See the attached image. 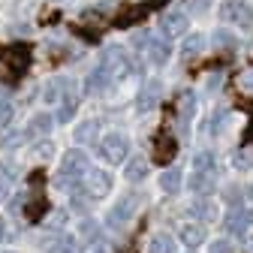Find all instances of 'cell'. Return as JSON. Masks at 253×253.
Listing matches in <instances>:
<instances>
[{"label":"cell","instance_id":"19","mask_svg":"<svg viewBox=\"0 0 253 253\" xmlns=\"http://www.w3.org/2000/svg\"><path fill=\"white\" fill-rule=\"evenodd\" d=\"M175 154H178V142L172 139V136H163L160 142H157V151H154V157L160 163H169V160H175Z\"/></svg>","mask_w":253,"mask_h":253},{"label":"cell","instance_id":"14","mask_svg":"<svg viewBox=\"0 0 253 253\" xmlns=\"http://www.w3.org/2000/svg\"><path fill=\"white\" fill-rule=\"evenodd\" d=\"M124 163H126V169H124V178L126 181L139 184V181L148 178V160H145V157H133V160H124Z\"/></svg>","mask_w":253,"mask_h":253},{"label":"cell","instance_id":"18","mask_svg":"<svg viewBox=\"0 0 253 253\" xmlns=\"http://www.w3.org/2000/svg\"><path fill=\"white\" fill-rule=\"evenodd\" d=\"M51 124H54L51 115H45V112L34 115V118H30V124H27V136H45L51 130Z\"/></svg>","mask_w":253,"mask_h":253},{"label":"cell","instance_id":"3","mask_svg":"<svg viewBox=\"0 0 253 253\" xmlns=\"http://www.w3.org/2000/svg\"><path fill=\"white\" fill-rule=\"evenodd\" d=\"M133 42L142 45V54L154 63V67H163V63L169 60V54H172L169 40H166V37H154V34H148V30H145V34L139 30V34L133 37Z\"/></svg>","mask_w":253,"mask_h":253},{"label":"cell","instance_id":"1","mask_svg":"<svg viewBox=\"0 0 253 253\" xmlns=\"http://www.w3.org/2000/svg\"><path fill=\"white\" fill-rule=\"evenodd\" d=\"M79 84L73 82V79H51L48 84H45V103H51V106H60V121H67V118H73V112H76V106H79Z\"/></svg>","mask_w":253,"mask_h":253},{"label":"cell","instance_id":"9","mask_svg":"<svg viewBox=\"0 0 253 253\" xmlns=\"http://www.w3.org/2000/svg\"><path fill=\"white\" fill-rule=\"evenodd\" d=\"M163 97V82L160 79H148L139 90V100H136V112H151Z\"/></svg>","mask_w":253,"mask_h":253},{"label":"cell","instance_id":"2","mask_svg":"<svg viewBox=\"0 0 253 253\" xmlns=\"http://www.w3.org/2000/svg\"><path fill=\"white\" fill-rule=\"evenodd\" d=\"M87 172V154L82 151V148H70L67 154L60 157V172H57V178H60V184H79L82 181V175Z\"/></svg>","mask_w":253,"mask_h":253},{"label":"cell","instance_id":"10","mask_svg":"<svg viewBox=\"0 0 253 253\" xmlns=\"http://www.w3.org/2000/svg\"><path fill=\"white\" fill-rule=\"evenodd\" d=\"M187 27H190V18H187V12H181V9H172V12H166V15H163V37H166V40L184 37V34H187Z\"/></svg>","mask_w":253,"mask_h":253},{"label":"cell","instance_id":"8","mask_svg":"<svg viewBox=\"0 0 253 253\" xmlns=\"http://www.w3.org/2000/svg\"><path fill=\"white\" fill-rule=\"evenodd\" d=\"M100 60L109 67L112 79H124V76H130V70H133L130 57H126V51H124L121 45H109V48L103 51V57H100Z\"/></svg>","mask_w":253,"mask_h":253},{"label":"cell","instance_id":"25","mask_svg":"<svg viewBox=\"0 0 253 253\" xmlns=\"http://www.w3.org/2000/svg\"><path fill=\"white\" fill-rule=\"evenodd\" d=\"M196 112V100H193V93H181V124L187 126V118Z\"/></svg>","mask_w":253,"mask_h":253},{"label":"cell","instance_id":"27","mask_svg":"<svg viewBox=\"0 0 253 253\" xmlns=\"http://www.w3.org/2000/svg\"><path fill=\"white\" fill-rule=\"evenodd\" d=\"M12 121V106L3 100V97H0V126H6Z\"/></svg>","mask_w":253,"mask_h":253},{"label":"cell","instance_id":"13","mask_svg":"<svg viewBox=\"0 0 253 253\" xmlns=\"http://www.w3.org/2000/svg\"><path fill=\"white\" fill-rule=\"evenodd\" d=\"M205 235H208V232H205L202 223H184V226L178 229V238H181L187 247H199V244L205 241Z\"/></svg>","mask_w":253,"mask_h":253},{"label":"cell","instance_id":"23","mask_svg":"<svg viewBox=\"0 0 253 253\" xmlns=\"http://www.w3.org/2000/svg\"><path fill=\"white\" fill-rule=\"evenodd\" d=\"M217 160H214V154L211 151H199L193 154V163H190V169H199V172H214Z\"/></svg>","mask_w":253,"mask_h":253},{"label":"cell","instance_id":"11","mask_svg":"<svg viewBox=\"0 0 253 253\" xmlns=\"http://www.w3.org/2000/svg\"><path fill=\"white\" fill-rule=\"evenodd\" d=\"M223 226H226L232 235H244V232L253 226V211H250V208H232L229 217L223 220Z\"/></svg>","mask_w":253,"mask_h":253},{"label":"cell","instance_id":"12","mask_svg":"<svg viewBox=\"0 0 253 253\" xmlns=\"http://www.w3.org/2000/svg\"><path fill=\"white\" fill-rule=\"evenodd\" d=\"M109 82H112V73H109V67H106V63L100 60L97 67L90 70V76H87V82H84V90H87L90 97H93V93H103V90L109 87Z\"/></svg>","mask_w":253,"mask_h":253},{"label":"cell","instance_id":"21","mask_svg":"<svg viewBox=\"0 0 253 253\" xmlns=\"http://www.w3.org/2000/svg\"><path fill=\"white\" fill-rule=\"evenodd\" d=\"M211 40H214V45H217V48H226V51H232V48H238V37L232 34V30H229V27H217Z\"/></svg>","mask_w":253,"mask_h":253},{"label":"cell","instance_id":"22","mask_svg":"<svg viewBox=\"0 0 253 253\" xmlns=\"http://www.w3.org/2000/svg\"><path fill=\"white\" fill-rule=\"evenodd\" d=\"M160 187L166 190V193H178L181 190V169H166L163 175H160Z\"/></svg>","mask_w":253,"mask_h":253},{"label":"cell","instance_id":"20","mask_svg":"<svg viewBox=\"0 0 253 253\" xmlns=\"http://www.w3.org/2000/svg\"><path fill=\"white\" fill-rule=\"evenodd\" d=\"M148 253H178L175 238H172V235H166V232L154 235V238H151V244H148Z\"/></svg>","mask_w":253,"mask_h":253},{"label":"cell","instance_id":"4","mask_svg":"<svg viewBox=\"0 0 253 253\" xmlns=\"http://www.w3.org/2000/svg\"><path fill=\"white\" fill-rule=\"evenodd\" d=\"M100 154L106 157L109 163H115V166H121L126 157H130V136L126 133H121V130H112V133H106L103 139H100Z\"/></svg>","mask_w":253,"mask_h":253},{"label":"cell","instance_id":"26","mask_svg":"<svg viewBox=\"0 0 253 253\" xmlns=\"http://www.w3.org/2000/svg\"><path fill=\"white\" fill-rule=\"evenodd\" d=\"M235 250V244L229 241V238H217V241H211V247H208V253H232Z\"/></svg>","mask_w":253,"mask_h":253},{"label":"cell","instance_id":"29","mask_svg":"<svg viewBox=\"0 0 253 253\" xmlns=\"http://www.w3.org/2000/svg\"><path fill=\"white\" fill-rule=\"evenodd\" d=\"M244 193H247V199H250V202H253V181H250V184H247V187H244Z\"/></svg>","mask_w":253,"mask_h":253},{"label":"cell","instance_id":"15","mask_svg":"<svg viewBox=\"0 0 253 253\" xmlns=\"http://www.w3.org/2000/svg\"><path fill=\"white\" fill-rule=\"evenodd\" d=\"M97 133H100V124L97 121H82L73 130V139H76V145H90L93 139H97Z\"/></svg>","mask_w":253,"mask_h":253},{"label":"cell","instance_id":"16","mask_svg":"<svg viewBox=\"0 0 253 253\" xmlns=\"http://www.w3.org/2000/svg\"><path fill=\"white\" fill-rule=\"evenodd\" d=\"M190 190L193 193H211L214 190V172H199V169H193V175H190Z\"/></svg>","mask_w":253,"mask_h":253},{"label":"cell","instance_id":"30","mask_svg":"<svg viewBox=\"0 0 253 253\" xmlns=\"http://www.w3.org/2000/svg\"><path fill=\"white\" fill-rule=\"evenodd\" d=\"M6 238V226H3V220H0V241Z\"/></svg>","mask_w":253,"mask_h":253},{"label":"cell","instance_id":"17","mask_svg":"<svg viewBox=\"0 0 253 253\" xmlns=\"http://www.w3.org/2000/svg\"><path fill=\"white\" fill-rule=\"evenodd\" d=\"M187 214L196 217V220H214V217H217V205L208 202V199H196V202L187 205Z\"/></svg>","mask_w":253,"mask_h":253},{"label":"cell","instance_id":"5","mask_svg":"<svg viewBox=\"0 0 253 253\" xmlns=\"http://www.w3.org/2000/svg\"><path fill=\"white\" fill-rule=\"evenodd\" d=\"M76 190L84 193V196H90V199H100V196H106L109 190H112V175L103 172V169H90L87 166V172L82 175V181L76 184Z\"/></svg>","mask_w":253,"mask_h":253},{"label":"cell","instance_id":"24","mask_svg":"<svg viewBox=\"0 0 253 253\" xmlns=\"http://www.w3.org/2000/svg\"><path fill=\"white\" fill-rule=\"evenodd\" d=\"M202 48H205V37H202V34H193V37L184 40V57H193V54H199Z\"/></svg>","mask_w":253,"mask_h":253},{"label":"cell","instance_id":"6","mask_svg":"<svg viewBox=\"0 0 253 253\" xmlns=\"http://www.w3.org/2000/svg\"><path fill=\"white\" fill-rule=\"evenodd\" d=\"M220 21L235 24L241 30H250L253 27V9L244 0H223V3H220Z\"/></svg>","mask_w":253,"mask_h":253},{"label":"cell","instance_id":"7","mask_svg":"<svg viewBox=\"0 0 253 253\" xmlns=\"http://www.w3.org/2000/svg\"><path fill=\"white\" fill-rule=\"evenodd\" d=\"M142 202H145V196L136 193V190H133V193H124L121 202L109 211V226H124V223H130V220L139 214Z\"/></svg>","mask_w":253,"mask_h":253},{"label":"cell","instance_id":"28","mask_svg":"<svg viewBox=\"0 0 253 253\" xmlns=\"http://www.w3.org/2000/svg\"><path fill=\"white\" fill-rule=\"evenodd\" d=\"M6 190H9V178H6L3 172H0V199L6 196Z\"/></svg>","mask_w":253,"mask_h":253}]
</instances>
